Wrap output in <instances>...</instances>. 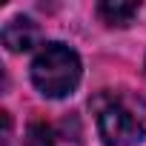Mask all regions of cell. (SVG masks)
I'll return each instance as SVG.
<instances>
[{
    "label": "cell",
    "instance_id": "cell-2",
    "mask_svg": "<svg viewBox=\"0 0 146 146\" xmlns=\"http://www.w3.org/2000/svg\"><path fill=\"white\" fill-rule=\"evenodd\" d=\"M98 132L106 146H135L143 137V123L126 103L112 98L98 106Z\"/></svg>",
    "mask_w": 146,
    "mask_h": 146
},
{
    "label": "cell",
    "instance_id": "cell-1",
    "mask_svg": "<svg viewBox=\"0 0 146 146\" xmlns=\"http://www.w3.org/2000/svg\"><path fill=\"white\" fill-rule=\"evenodd\" d=\"M80 80V57L66 43H43L32 60V83L46 98H66Z\"/></svg>",
    "mask_w": 146,
    "mask_h": 146
},
{
    "label": "cell",
    "instance_id": "cell-4",
    "mask_svg": "<svg viewBox=\"0 0 146 146\" xmlns=\"http://www.w3.org/2000/svg\"><path fill=\"white\" fill-rule=\"evenodd\" d=\"M137 12H140L137 3H123V0H103V3L98 6V15L109 26H129Z\"/></svg>",
    "mask_w": 146,
    "mask_h": 146
},
{
    "label": "cell",
    "instance_id": "cell-5",
    "mask_svg": "<svg viewBox=\"0 0 146 146\" xmlns=\"http://www.w3.org/2000/svg\"><path fill=\"white\" fill-rule=\"evenodd\" d=\"M26 146H54V135L46 123H32L26 132Z\"/></svg>",
    "mask_w": 146,
    "mask_h": 146
},
{
    "label": "cell",
    "instance_id": "cell-3",
    "mask_svg": "<svg viewBox=\"0 0 146 146\" xmlns=\"http://www.w3.org/2000/svg\"><path fill=\"white\" fill-rule=\"evenodd\" d=\"M37 37H40V32L29 17H12L3 26V43L9 52H26L37 43Z\"/></svg>",
    "mask_w": 146,
    "mask_h": 146
}]
</instances>
